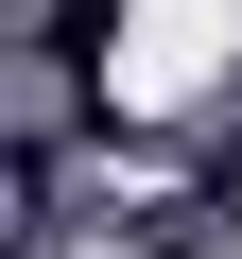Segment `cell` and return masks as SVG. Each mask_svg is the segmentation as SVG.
<instances>
[{"label": "cell", "instance_id": "obj_1", "mask_svg": "<svg viewBox=\"0 0 242 259\" xmlns=\"http://www.w3.org/2000/svg\"><path fill=\"white\" fill-rule=\"evenodd\" d=\"M52 18H69V52H87V35H104V18H121V0H52Z\"/></svg>", "mask_w": 242, "mask_h": 259}]
</instances>
